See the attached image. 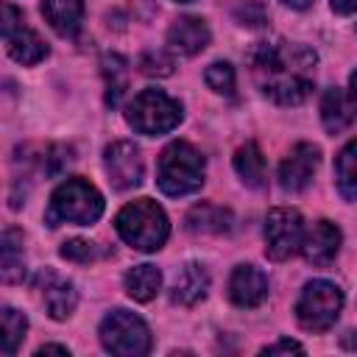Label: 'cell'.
Instances as JSON below:
<instances>
[{"label": "cell", "instance_id": "1", "mask_svg": "<svg viewBox=\"0 0 357 357\" xmlns=\"http://www.w3.org/2000/svg\"><path fill=\"white\" fill-rule=\"evenodd\" d=\"M245 59L257 86L273 103L296 106L310 95L318 56L307 45H296L284 39H262L251 45Z\"/></svg>", "mask_w": 357, "mask_h": 357}, {"label": "cell", "instance_id": "2", "mask_svg": "<svg viewBox=\"0 0 357 357\" xmlns=\"http://www.w3.org/2000/svg\"><path fill=\"white\" fill-rule=\"evenodd\" d=\"M100 215H103V195L86 178L70 176L53 190L45 220H47V226H59V223L89 226Z\"/></svg>", "mask_w": 357, "mask_h": 357}, {"label": "cell", "instance_id": "3", "mask_svg": "<svg viewBox=\"0 0 357 357\" xmlns=\"http://www.w3.org/2000/svg\"><path fill=\"white\" fill-rule=\"evenodd\" d=\"M117 234L137 251H159L170 234V223L165 209L151 201V198H139L134 204H126L117 212Z\"/></svg>", "mask_w": 357, "mask_h": 357}, {"label": "cell", "instance_id": "4", "mask_svg": "<svg viewBox=\"0 0 357 357\" xmlns=\"http://www.w3.org/2000/svg\"><path fill=\"white\" fill-rule=\"evenodd\" d=\"M156 184L170 198L190 195V192L201 190V184H204V156H201V151H195L190 142H181V139L170 142L159 156Z\"/></svg>", "mask_w": 357, "mask_h": 357}, {"label": "cell", "instance_id": "5", "mask_svg": "<svg viewBox=\"0 0 357 357\" xmlns=\"http://www.w3.org/2000/svg\"><path fill=\"white\" fill-rule=\"evenodd\" d=\"M126 120L139 134H148V137L167 134L181 123V103L162 89H142L128 103Z\"/></svg>", "mask_w": 357, "mask_h": 357}, {"label": "cell", "instance_id": "6", "mask_svg": "<svg viewBox=\"0 0 357 357\" xmlns=\"http://www.w3.org/2000/svg\"><path fill=\"white\" fill-rule=\"evenodd\" d=\"M340 307H343L340 287L326 279H312L310 284H304L296 301V318L307 332H324L337 321Z\"/></svg>", "mask_w": 357, "mask_h": 357}, {"label": "cell", "instance_id": "7", "mask_svg": "<svg viewBox=\"0 0 357 357\" xmlns=\"http://www.w3.org/2000/svg\"><path fill=\"white\" fill-rule=\"evenodd\" d=\"M100 343L106 351L120 354V357H137V354H148L151 349V332L148 324L128 312V310H112L103 321H100Z\"/></svg>", "mask_w": 357, "mask_h": 357}, {"label": "cell", "instance_id": "8", "mask_svg": "<svg viewBox=\"0 0 357 357\" xmlns=\"http://www.w3.org/2000/svg\"><path fill=\"white\" fill-rule=\"evenodd\" d=\"M304 220L296 209H271L265 218V254L276 262L301 251Z\"/></svg>", "mask_w": 357, "mask_h": 357}, {"label": "cell", "instance_id": "9", "mask_svg": "<svg viewBox=\"0 0 357 357\" xmlns=\"http://www.w3.org/2000/svg\"><path fill=\"white\" fill-rule=\"evenodd\" d=\"M103 165L114 190H134L142 181V156L134 142L117 139L103 151Z\"/></svg>", "mask_w": 357, "mask_h": 357}, {"label": "cell", "instance_id": "10", "mask_svg": "<svg viewBox=\"0 0 357 357\" xmlns=\"http://www.w3.org/2000/svg\"><path fill=\"white\" fill-rule=\"evenodd\" d=\"M318 162H321V153H318V148L312 142L293 145L290 153L279 165V187L284 192H301L310 184Z\"/></svg>", "mask_w": 357, "mask_h": 357}, {"label": "cell", "instance_id": "11", "mask_svg": "<svg viewBox=\"0 0 357 357\" xmlns=\"http://www.w3.org/2000/svg\"><path fill=\"white\" fill-rule=\"evenodd\" d=\"M340 251V229L329 220H315L307 231H304V240H301V254L307 262L324 268L329 265Z\"/></svg>", "mask_w": 357, "mask_h": 357}, {"label": "cell", "instance_id": "12", "mask_svg": "<svg viewBox=\"0 0 357 357\" xmlns=\"http://www.w3.org/2000/svg\"><path fill=\"white\" fill-rule=\"evenodd\" d=\"M268 296V279L254 265H237L229 276V298L237 307H257Z\"/></svg>", "mask_w": 357, "mask_h": 357}, {"label": "cell", "instance_id": "13", "mask_svg": "<svg viewBox=\"0 0 357 357\" xmlns=\"http://www.w3.org/2000/svg\"><path fill=\"white\" fill-rule=\"evenodd\" d=\"M39 290H42V301H45L50 318H56V321H64L78 304V293H75L73 282H67L56 271L39 273Z\"/></svg>", "mask_w": 357, "mask_h": 357}, {"label": "cell", "instance_id": "14", "mask_svg": "<svg viewBox=\"0 0 357 357\" xmlns=\"http://www.w3.org/2000/svg\"><path fill=\"white\" fill-rule=\"evenodd\" d=\"M209 45V28L201 17H178L167 28V47L181 56H195Z\"/></svg>", "mask_w": 357, "mask_h": 357}, {"label": "cell", "instance_id": "15", "mask_svg": "<svg viewBox=\"0 0 357 357\" xmlns=\"http://www.w3.org/2000/svg\"><path fill=\"white\" fill-rule=\"evenodd\" d=\"M206 287H209V273L201 265L187 262V265H181V271L173 279L170 298H173V304L192 307V304H198L206 296Z\"/></svg>", "mask_w": 357, "mask_h": 357}, {"label": "cell", "instance_id": "16", "mask_svg": "<svg viewBox=\"0 0 357 357\" xmlns=\"http://www.w3.org/2000/svg\"><path fill=\"white\" fill-rule=\"evenodd\" d=\"M42 14L59 36H75L84 20V0H42Z\"/></svg>", "mask_w": 357, "mask_h": 357}, {"label": "cell", "instance_id": "17", "mask_svg": "<svg viewBox=\"0 0 357 357\" xmlns=\"http://www.w3.org/2000/svg\"><path fill=\"white\" fill-rule=\"evenodd\" d=\"M231 223V212L218 204H195L187 212V229L195 234H229Z\"/></svg>", "mask_w": 357, "mask_h": 357}, {"label": "cell", "instance_id": "18", "mask_svg": "<svg viewBox=\"0 0 357 357\" xmlns=\"http://www.w3.org/2000/svg\"><path fill=\"white\" fill-rule=\"evenodd\" d=\"M354 106H351V98L343 92V89H337V86H332V89H326L324 92V100H321V120H324V128L329 131V134H340L343 128H349L351 126V120H354Z\"/></svg>", "mask_w": 357, "mask_h": 357}, {"label": "cell", "instance_id": "19", "mask_svg": "<svg viewBox=\"0 0 357 357\" xmlns=\"http://www.w3.org/2000/svg\"><path fill=\"white\" fill-rule=\"evenodd\" d=\"M6 39V47H8V56L20 64H36L47 56V45L42 42V36L25 25H17L11 33L3 36Z\"/></svg>", "mask_w": 357, "mask_h": 357}, {"label": "cell", "instance_id": "20", "mask_svg": "<svg viewBox=\"0 0 357 357\" xmlns=\"http://www.w3.org/2000/svg\"><path fill=\"white\" fill-rule=\"evenodd\" d=\"M0 276L6 284H20L25 279V257H22V234L17 229H6L0 240Z\"/></svg>", "mask_w": 357, "mask_h": 357}, {"label": "cell", "instance_id": "21", "mask_svg": "<svg viewBox=\"0 0 357 357\" xmlns=\"http://www.w3.org/2000/svg\"><path fill=\"white\" fill-rule=\"evenodd\" d=\"M234 170L243 178V184H248L254 190L265 187V156H262V151H259L257 142H245V145L237 148V153H234Z\"/></svg>", "mask_w": 357, "mask_h": 357}, {"label": "cell", "instance_id": "22", "mask_svg": "<svg viewBox=\"0 0 357 357\" xmlns=\"http://www.w3.org/2000/svg\"><path fill=\"white\" fill-rule=\"evenodd\" d=\"M162 287V273L153 265H134L126 273V290L134 301H151Z\"/></svg>", "mask_w": 357, "mask_h": 357}, {"label": "cell", "instance_id": "23", "mask_svg": "<svg viewBox=\"0 0 357 357\" xmlns=\"http://www.w3.org/2000/svg\"><path fill=\"white\" fill-rule=\"evenodd\" d=\"M335 178L343 198L357 201V139H351L335 159Z\"/></svg>", "mask_w": 357, "mask_h": 357}, {"label": "cell", "instance_id": "24", "mask_svg": "<svg viewBox=\"0 0 357 357\" xmlns=\"http://www.w3.org/2000/svg\"><path fill=\"white\" fill-rule=\"evenodd\" d=\"M103 78H106V103L117 106L120 98L128 89V64L123 56L117 53H106L103 56Z\"/></svg>", "mask_w": 357, "mask_h": 357}, {"label": "cell", "instance_id": "25", "mask_svg": "<svg viewBox=\"0 0 357 357\" xmlns=\"http://www.w3.org/2000/svg\"><path fill=\"white\" fill-rule=\"evenodd\" d=\"M0 321H3V354H14L17 346L22 343V337H25L28 321H25L22 312H17L11 307L0 310Z\"/></svg>", "mask_w": 357, "mask_h": 357}, {"label": "cell", "instance_id": "26", "mask_svg": "<svg viewBox=\"0 0 357 357\" xmlns=\"http://www.w3.org/2000/svg\"><path fill=\"white\" fill-rule=\"evenodd\" d=\"M204 81L209 89H215L218 95H231L234 92V67L226 61H215L206 67Z\"/></svg>", "mask_w": 357, "mask_h": 357}, {"label": "cell", "instance_id": "27", "mask_svg": "<svg viewBox=\"0 0 357 357\" xmlns=\"http://www.w3.org/2000/svg\"><path fill=\"white\" fill-rule=\"evenodd\" d=\"M59 254H61L64 259H70V262H92V259H98V257H100L98 245H95V243H89V240H81V237L67 240V243L59 248Z\"/></svg>", "mask_w": 357, "mask_h": 357}, {"label": "cell", "instance_id": "28", "mask_svg": "<svg viewBox=\"0 0 357 357\" xmlns=\"http://www.w3.org/2000/svg\"><path fill=\"white\" fill-rule=\"evenodd\" d=\"M234 20H237L240 25H245V28H262V25L268 22V11H265L262 3L245 0V3H240V6L234 8Z\"/></svg>", "mask_w": 357, "mask_h": 357}, {"label": "cell", "instance_id": "29", "mask_svg": "<svg viewBox=\"0 0 357 357\" xmlns=\"http://www.w3.org/2000/svg\"><path fill=\"white\" fill-rule=\"evenodd\" d=\"M139 70L145 75H170L173 73V61L162 50H145L139 56Z\"/></svg>", "mask_w": 357, "mask_h": 357}, {"label": "cell", "instance_id": "30", "mask_svg": "<svg viewBox=\"0 0 357 357\" xmlns=\"http://www.w3.org/2000/svg\"><path fill=\"white\" fill-rule=\"evenodd\" d=\"M70 159H73V156H70V148H64V145H53V148H47V156H45L42 167H45L47 176H59L61 167H64Z\"/></svg>", "mask_w": 357, "mask_h": 357}, {"label": "cell", "instance_id": "31", "mask_svg": "<svg viewBox=\"0 0 357 357\" xmlns=\"http://www.w3.org/2000/svg\"><path fill=\"white\" fill-rule=\"evenodd\" d=\"M282 351H296V354H304V346L296 343V340H279L273 346H265L262 354H282Z\"/></svg>", "mask_w": 357, "mask_h": 357}, {"label": "cell", "instance_id": "32", "mask_svg": "<svg viewBox=\"0 0 357 357\" xmlns=\"http://www.w3.org/2000/svg\"><path fill=\"white\" fill-rule=\"evenodd\" d=\"M329 3L337 14H354L357 11V0H329Z\"/></svg>", "mask_w": 357, "mask_h": 357}, {"label": "cell", "instance_id": "33", "mask_svg": "<svg viewBox=\"0 0 357 357\" xmlns=\"http://www.w3.org/2000/svg\"><path fill=\"white\" fill-rule=\"evenodd\" d=\"M53 351H56V354H70V349H67V346H56V343H47V346H42L36 354H53Z\"/></svg>", "mask_w": 357, "mask_h": 357}, {"label": "cell", "instance_id": "34", "mask_svg": "<svg viewBox=\"0 0 357 357\" xmlns=\"http://www.w3.org/2000/svg\"><path fill=\"white\" fill-rule=\"evenodd\" d=\"M349 98H351V106L357 112V73H351V78H349Z\"/></svg>", "mask_w": 357, "mask_h": 357}, {"label": "cell", "instance_id": "35", "mask_svg": "<svg viewBox=\"0 0 357 357\" xmlns=\"http://www.w3.org/2000/svg\"><path fill=\"white\" fill-rule=\"evenodd\" d=\"M282 3H287L290 8H307L310 6V0H282Z\"/></svg>", "mask_w": 357, "mask_h": 357}, {"label": "cell", "instance_id": "36", "mask_svg": "<svg viewBox=\"0 0 357 357\" xmlns=\"http://www.w3.org/2000/svg\"><path fill=\"white\" fill-rule=\"evenodd\" d=\"M178 3H190V0H178Z\"/></svg>", "mask_w": 357, "mask_h": 357}]
</instances>
